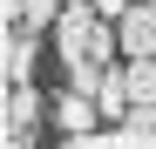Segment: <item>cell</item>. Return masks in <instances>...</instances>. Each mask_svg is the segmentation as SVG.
I'll return each instance as SVG.
<instances>
[{
	"instance_id": "6da1fadb",
	"label": "cell",
	"mask_w": 156,
	"mask_h": 149,
	"mask_svg": "<svg viewBox=\"0 0 156 149\" xmlns=\"http://www.w3.org/2000/svg\"><path fill=\"white\" fill-rule=\"evenodd\" d=\"M55 47H61V61H102L109 68L122 54V34H115V20L95 0H68L61 20H55Z\"/></svg>"
},
{
	"instance_id": "277c9868",
	"label": "cell",
	"mask_w": 156,
	"mask_h": 149,
	"mask_svg": "<svg viewBox=\"0 0 156 149\" xmlns=\"http://www.w3.org/2000/svg\"><path fill=\"white\" fill-rule=\"evenodd\" d=\"M55 122H61V136H82V129H95V122H102V102H95V95H82V88H68L61 102H55Z\"/></svg>"
},
{
	"instance_id": "3957f363",
	"label": "cell",
	"mask_w": 156,
	"mask_h": 149,
	"mask_svg": "<svg viewBox=\"0 0 156 149\" xmlns=\"http://www.w3.org/2000/svg\"><path fill=\"white\" fill-rule=\"evenodd\" d=\"M34 27H7V41H0V74L7 81H34Z\"/></svg>"
},
{
	"instance_id": "5b68a950",
	"label": "cell",
	"mask_w": 156,
	"mask_h": 149,
	"mask_svg": "<svg viewBox=\"0 0 156 149\" xmlns=\"http://www.w3.org/2000/svg\"><path fill=\"white\" fill-rule=\"evenodd\" d=\"M61 149H156V142H149V136H136V129L122 122V129H82V136H68Z\"/></svg>"
},
{
	"instance_id": "7a4b0ae2",
	"label": "cell",
	"mask_w": 156,
	"mask_h": 149,
	"mask_svg": "<svg viewBox=\"0 0 156 149\" xmlns=\"http://www.w3.org/2000/svg\"><path fill=\"white\" fill-rule=\"evenodd\" d=\"M115 34H122V61H149V54H156V7L136 0V7L115 20Z\"/></svg>"
},
{
	"instance_id": "8992f818",
	"label": "cell",
	"mask_w": 156,
	"mask_h": 149,
	"mask_svg": "<svg viewBox=\"0 0 156 149\" xmlns=\"http://www.w3.org/2000/svg\"><path fill=\"white\" fill-rule=\"evenodd\" d=\"M95 7H102V14H109V20H122L129 7H136V0H95Z\"/></svg>"
}]
</instances>
